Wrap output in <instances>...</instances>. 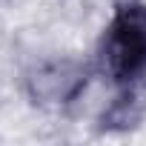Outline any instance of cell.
I'll use <instances>...</instances> for the list:
<instances>
[{"label":"cell","instance_id":"1","mask_svg":"<svg viewBox=\"0 0 146 146\" xmlns=\"http://www.w3.org/2000/svg\"><path fill=\"white\" fill-rule=\"evenodd\" d=\"M103 66L115 80H132L146 69V6H120L103 40Z\"/></svg>","mask_w":146,"mask_h":146}]
</instances>
